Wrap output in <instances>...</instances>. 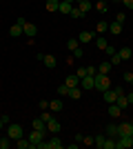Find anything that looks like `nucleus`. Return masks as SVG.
<instances>
[{"label": "nucleus", "instance_id": "f257e3e1", "mask_svg": "<svg viewBox=\"0 0 133 149\" xmlns=\"http://www.w3.org/2000/svg\"><path fill=\"white\" fill-rule=\"evenodd\" d=\"M93 80H95V89L98 91H107L109 87H111V78H109V74H98L93 76Z\"/></svg>", "mask_w": 133, "mask_h": 149}, {"label": "nucleus", "instance_id": "f03ea898", "mask_svg": "<svg viewBox=\"0 0 133 149\" xmlns=\"http://www.w3.org/2000/svg\"><path fill=\"white\" fill-rule=\"evenodd\" d=\"M7 136L11 138L13 143L18 140V138H22L25 136V129L20 127V125H16V123H9V127H7Z\"/></svg>", "mask_w": 133, "mask_h": 149}, {"label": "nucleus", "instance_id": "7ed1b4c3", "mask_svg": "<svg viewBox=\"0 0 133 149\" xmlns=\"http://www.w3.org/2000/svg\"><path fill=\"white\" fill-rule=\"evenodd\" d=\"M47 134H49V131H38V129H31V134H29V143H31V147H38L40 143H42L44 138H47Z\"/></svg>", "mask_w": 133, "mask_h": 149}, {"label": "nucleus", "instance_id": "20e7f679", "mask_svg": "<svg viewBox=\"0 0 133 149\" xmlns=\"http://www.w3.org/2000/svg\"><path fill=\"white\" fill-rule=\"evenodd\" d=\"M102 98H104V102H107V105H113L115 100H118V93L113 91V87H109L107 91H102Z\"/></svg>", "mask_w": 133, "mask_h": 149}, {"label": "nucleus", "instance_id": "39448f33", "mask_svg": "<svg viewBox=\"0 0 133 149\" xmlns=\"http://www.w3.org/2000/svg\"><path fill=\"white\" fill-rule=\"evenodd\" d=\"M22 31H25V36H36V33H38V27H36V25H33V22H27V20H25V22H22Z\"/></svg>", "mask_w": 133, "mask_h": 149}, {"label": "nucleus", "instance_id": "423d86ee", "mask_svg": "<svg viewBox=\"0 0 133 149\" xmlns=\"http://www.w3.org/2000/svg\"><path fill=\"white\" fill-rule=\"evenodd\" d=\"M42 62H44V67H47V69H56V65H58V60H56V56H53V54H44V56H42Z\"/></svg>", "mask_w": 133, "mask_h": 149}, {"label": "nucleus", "instance_id": "0eeeda50", "mask_svg": "<svg viewBox=\"0 0 133 149\" xmlns=\"http://www.w3.org/2000/svg\"><path fill=\"white\" fill-rule=\"evenodd\" d=\"M118 129H120V136H131L133 134V123H127V120H124V123L118 125Z\"/></svg>", "mask_w": 133, "mask_h": 149}, {"label": "nucleus", "instance_id": "6e6552de", "mask_svg": "<svg viewBox=\"0 0 133 149\" xmlns=\"http://www.w3.org/2000/svg\"><path fill=\"white\" fill-rule=\"evenodd\" d=\"M93 38H95V31H82V33L78 36V42H80V45H87V42H91Z\"/></svg>", "mask_w": 133, "mask_h": 149}, {"label": "nucleus", "instance_id": "1a4fd4ad", "mask_svg": "<svg viewBox=\"0 0 133 149\" xmlns=\"http://www.w3.org/2000/svg\"><path fill=\"white\" fill-rule=\"evenodd\" d=\"M80 87H82V89H95L93 76H84V78H80Z\"/></svg>", "mask_w": 133, "mask_h": 149}, {"label": "nucleus", "instance_id": "9d476101", "mask_svg": "<svg viewBox=\"0 0 133 149\" xmlns=\"http://www.w3.org/2000/svg\"><path fill=\"white\" fill-rule=\"evenodd\" d=\"M31 129H38V131H49L47 129V123L42 118H33L31 120Z\"/></svg>", "mask_w": 133, "mask_h": 149}, {"label": "nucleus", "instance_id": "9b49d317", "mask_svg": "<svg viewBox=\"0 0 133 149\" xmlns=\"http://www.w3.org/2000/svg\"><path fill=\"white\" fill-rule=\"evenodd\" d=\"M64 85H67V87H80V78H78V74H69V76H67V80H64Z\"/></svg>", "mask_w": 133, "mask_h": 149}, {"label": "nucleus", "instance_id": "f8f14e48", "mask_svg": "<svg viewBox=\"0 0 133 149\" xmlns=\"http://www.w3.org/2000/svg\"><path fill=\"white\" fill-rule=\"evenodd\" d=\"M122 22H118V20H115V22H109V33H113V36H120L122 33Z\"/></svg>", "mask_w": 133, "mask_h": 149}, {"label": "nucleus", "instance_id": "ddd939ff", "mask_svg": "<svg viewBox=\"0 0 133 149\" xmlns=\"http://www.w3.org/2000/svg\"><path fill=\"white\" fill-rule=\"evenodd\" d=\"M9 36H13V38L25 36V31H22V25H20V22H13V25H11V29H9Z\"/></svg>", "mask_w": 133, "mask_h": 149}, {"label": "nucleus", "instance_id": "4468645a", "mask_svg": "<svg viewBox=\"0 0 133 149\" xmlns=\"http://www.w3.org/2000/svg\"><path fill=\"white\" fill-rule=\"evenodd\" d=\"M60 127H62V125L58 123L56 118H49V120H47V129H49L51 134H58V131H60Z\"/></svg>", "mask_w": 133, "mask_h": 149}, {"label": "nucleus", "instance_id": "2eb2a0df", "mask_svg": "<svg viewBox=\"0 0 133 149\" xmlns=\"http://www.w3.org/2000/svg\"><path fill=\"white\" fill-rule=\"evenodd\" d=\"M71 9H73V5H71V2H67V0H60V7H58V11H60V13L69 16V13H71Z\"/></svg>", "mask_w": 133, "mask_h": 149}, {"label": "nucleus", "instance_id": "dca6fc26", "mask_svg": "<svg viewBox=\"0 0 133 149\" xmlns=\"http://www.w3.org/2000/svg\"><path fill=\"white\" fill-rule=\"evenodd\" d=\"M93 42H95V47H98L100 51H104V49H107V45H109L104 36H95V38H93Z\"/></svg>", "mask_w": 133, "mask_h": 149}, {"label": "nucleus", "instance_id": "f3484780", "mask_svg": "<svg viewBox=\"0 0 133 149\" xmlns=\"http://www.w3.org/2000/svg\"><path fill=\"white\" fill-rule=\"evenodd\" d=\"M82 96V87H69V98L71 100H80Z\"/></svg>", "mask_w": 133, "mask_h": 149}, {"label": "nucleus", "instance_id": "a211bd4d", "mask_svg": "<svg viewBox=\"0 0 133 149\" xmlns=\"http://www.w3.org/2000/svg\"><path fill=\"white\" fill-rule=\"evenodd\" d=\"M115 105L120 107L122 111H124L127 107H131V105H129V100H127V93H122V96H118V100H115Z\"/></svg>", "mask_w": 133, "mask_h": 149}, {"label": "nucleus", "instance_id": "6ab92c4d", "mask_svg": "<svg viewBox=\"0 0 133 149\" xmlns=\"http://www.w3.org/2000/svg\"><path fill=\"white\" fill-rule=\"evenodd\" d=\"M49 109H51V111H62V109H64V107H62V98L51 100V102H49Z\"/></svg>", "mask_w": 133, "mask_h": 149}, {"label": "nucleus", "instance_id": "aec40b11", "mask_svg": "<svg viewBox=\"0 0 133 149\" xmlns=\"http://www.w3.org/2000/svg\"><path fill=\"white\" fill-rule=\"evenodd\" d=\"M109 116H111V118H120V116H122V109L113 102V105H109Z\"/></svg>", "mask_w": 133, "mask_h": 149}, {"label": "nucleus", "instance_id": "412c9836", "mask_svg": "<svg viewBox=\"0 0 133 149\" xmlns=\"http://www.w3.org/2000/svg\"><path fill=\"white\" fill-rule=\"evenodd\" d=\"M109 31V22H104V20H100L98 25H95V33H100V36H104Z\"/></svg>", "mask_w": 133, "mask_h": 149}, {"label": "nucleus", "instance_id": "4be33fe9", "mask_svg": "<svg viewBox=\"0 0 133 149\" xmlns=\"http://www.w3.org/2000/svg\"><path fill=\"white\" fill-rule=\"evenodd\" d=\"M107 136H111V138H118V136H120L118 125H107Z\"/></svg>", "mask_w": 133, "mask_h": 149}, {"label": "nucleus", "instance_id": "5701e85b", "mask_svg": "<svg viewBox=\"0 0 133 149\" xmlns=\"http://www.w3.org/2000/svg\"><path fill=\"white\" fill-rule=\"evenodd\" d=\"M47 11L49 13H53V11H58V7H60V0H47Z\"/></svg>", "mask_w": 133, "mask_h": 149}, {"label": "nucleus", "instance_id": "b1692460", "mask_svg": "<svg viewBox=\"0 0 133 149\" xmlns=\"http://www.w3.org/2000/svg\"><path fill=\"white\" fill-rule=\"evenodd\" d=\"M78 47H80L78 38H69V40H67V51H71V54H73V51H76Z\"/></svg>", "mask_w": 133, "mask_h": 149}, {"label": "nucleus", "instance_id": "393cba45", "mask_svg": "<svg viewBox=\"0 0 133 149\" xmlns=\"http://www.w3.org/2000/svg\"><path fill=\"white\" fill-rule=\"evenodd\" d=\"M118 54H120V58H122V60H131V56H133L131 47H122V49L118 51Z\"/></svg>", "mask_w": 133, "mask_h": 149}, {"label": "nucleus", "instance_id": "a878e982", "mask_svg": "<svg viewBox=\"0 0 133 149\" xmlns=\"http://www.w3.org/2000/svg\"><path fill=\"white\" fill-rule=\"evenodd\" d=\"M16 147H18V149H29V147H31V143H29V138L22 136V138H18V140H16Z\"/></svg>", "mask_w": 133, "mask_h": 149}, {"label": "nucleus", "instance_id": "bb28decb", "mask_svg": "<svg viewBox=\"0 0 133 149\" xmlns=\"http://www.w3.org/2000/svg\"><path fill=\"white\" fill-rule=\"evenodd\" d=\"M80 11L82 13H87V11H91V9H93V2H89V0H82V2H80Z\"/></svg>", "mask_w": 133, "mask_h": 149}, {"label": "nucleus", "instance_id": "cd10ccee", "mask_svg": "<svg viewBox=\"0 0 133 149\" xmlns=\"http://www.w3.org/2000/svg\"><path fill=\"white\" fill-rule=\"evenodd\" d=\"M102 149H115V138L107 136V138H104V145H102Z\"/></svg>", "mask_w": 133, "mask_h": 149}, {"label": "nucleus", "instance_id": "c85d7f7f", "mask_svg": "<svg viewBox=\"0 0 133 149\" xmlns=\"http://www.w3.org/2000/svg\"><path fill=\"white\" fill-rule=\"evenodd\" d=\"M111 67H113V65H111V60H109V62H102L100 67H98V71H100V74H109V71H111Z\"/></svg>", "mask_w": 133, "mask_h": 149}, {"label": "nucleus", "instance_id": "c756f323", "mask_svg": "<svg viewBox=\"0 0 133 149\" xmlns=\"http://www.w3.org/2000/svg\"><path fill=\"white\" fill-rule=\"evenodd\" d=\"M56 91H58V96H60V98H64V96H69V87H67L64 82H62V85H60V87L56 89Z\"/></svg>", "mask_w": 133, "mask_h": 149}, {"label": "nucleus", "instance_id": "7c9ffc66", "mask_svg": "<svg viewBox=\"0 0 133 149\" xmlns=\"http://www.w3.org/2000/svg\"><path fill=\"white\" fill-rule=\"evenodd\" d=\"M93 9H98L100 13H107V2H102V0H98V2L93 5Z\"/></svg>", "mask_w": 133, "mask_h": 149}, {"label": "nucleus", "instance_id": "2f4dec72", "mask_svg": "<svg viewBox=\"0 0 133 149\" xmlns=\"http://www.w3.org/2000/svg\"><path fill=\"white\" fill-rule=\"evenodd\" d=\"M11 147V138L7 136V138H0V149H9Z\"/></svg>", "mask_w": 133, "mask_h": 149}, {"label": "nucleus", "instance_id": "473e14b6", "mask_svg": "<svg viewBox=\"0 0 133 149\" xmlns=\"http://www.w3.org/2000/svg\"><path fill=\"white\" fill-rule=\"evenodd\" d=\"M69 16H71V18H80V16H84V13L82 11H80V7H73V9H71V13H69Z\"/></svg>", "mask_w": 133, "mask_h": 149}, {"label": "nucleus", "instance_id": "72a5a7b5", "mask_svg": "<svg viewBox=\"0 0 133 149\" xmlns=\"http://www.w3.org/2000/svg\"><path fill=\"white\" fill-rule=\"evenodd\" d=\"M82 143H84V147H91V145H95V138L93 136H84Z\"/></svg>", "mask_w": 133, "mask_h": 149}, {"label": "nucleus", "instance_id": "f704fd0d", "mask_svg": "<svg viewBox=\"0 0 133 149\" xmlns=\"http://www.w3.org/2000/svg\"><path fill=\"white\" fill-rule=\"evenodd\" d=\"M120 62H122V58H120V54L115 51L113 56H111V65H120Z\"/></svg>", "mask_w": 133, "mask_h": 149}, {"label": "nucleus", "instance_id": "c9c22d12", "mask_svg": "<svg viewBox=\"0 0 133 149\" xmlns=\"http://www.w3.org/2000/svg\"><path fill=\"white\" fill-rule=\"evenodd\" d=\"M104 138H107V136H95V147H98V149H102V145H104Z\"/></svg>", "mask_w": 133, "mask_h": 149}, {"label": "nucleus", "instance_id": "e433bc0d", "mask_svg": "<svg viewBox=\"0 0 133 149\" xmlns=\"http://www.w3.org/2000/svg\"><path fill=\"white\" fill-rule=\"evenodd\" d=\"M124 82H127V85L133 82V71H124Z\"/></svg>", "mask_w": 133, "mask_h": 149}, {"label": "nucleus", "instance_id": "4c0bfd02", "mask_svg": "<svg viewBox=\"0 0 133 149\" xmlns=\"http://www.w3.org/2000/svg\"><path fill=\"white\" fill-rule=\"evenodd\" d=\"M104 54H107V56H113V54H115V47H113V45H107Z\"/></svg>", "mask_w": 133, "mask_h": 149}, {"label": "nucleus", "instance_id": "58836bf2", "mask_svg": "<svg viewBox=\"0 0 133 149\" xmlns=\"http://www.w3.org/2000/svg\"><path fill=\"white\" fill-rule=\"evenodd\" d=\"M82 56H84V49H82V47H78V49L73 51V58H82Z\"/></svg>", "mask_w": 133, "mask_h": 149}, {"label": "nucleus", "instance_id": "ea45409f", "mask_svg": "<svg viewBox=\"0 0 133 149\" xmlns=\"http://www.w3.org/2000/svg\"><path fill=\"white\" fill-rule=\"evenodd\" d=\"M38 107L42 109V111H44V109H49V100H40V102H38Z\"/></svg>", "mask_w": 133, "mask_h": 149}, {"label": "nucleus", "instance_id": "a19ab883", "mask_svg": "<svg viewBox=\"0 0 133 149\" xmlns=\"http://www.w3.org/2000/svg\"><path fill=\"white\" fill-rule=\"evenodd\" d=\"M0 120H2V123H5V125H9V123H11V118H9L7 113H2V116H0Z\"/></svg>", "mask_w": 133, "mask_h": 149}, {"label": "nucleus", "instance_id": "79ce46f5", "mask_svg": "<svg viewBox=\"0 0 133 149\" xmlns=\"http://www.w3.org/2000/svg\"><path fill=\"white\" fill-rule=\"evenodd\" d=\"M115 20H118V22H122V25H124V20H127V16H124V13H118V18H115Z\"/></svg>", "mask_w": 133, "mask_h": 149}, {"label": "nucleus", "instance_id": "37998d69", "mask_svg": "<svg viewBox=\"0 0 133 149\" xmlns=\"http://www.w3.org/2000/svg\"><path fill=\"white\" fill-rule=\"evenodd\" d=\"M122 2H124V7H127V9H133V0H122Z\"/></svg>", "mask_w": 133, "mask_h": 149}, {"label": "nucleus", "instance_id": "c03bdc74", "mask_svg": "<svg viewBox=\"0 0 133 149\" xmlns=\"http://www.w3.org/2000/svg\"><path fill=\"white\" fill-rule=\"evenodd\" d=\"M127 100H129V105L133 107V91H131V93H127Z\"/></svg>", "mask_w": 133, "mask_h": 149}, {"label": "nucleus", "instance_id": "a18cd8bd", "mask_svg": "<svg viewBox=\"0 0 133 149\" xmlns=\"http://www.w3.org/2000/svg\"><path fill=\"white\" fill-rule=\"evenodd\" d=\"M73 2H76V5H80V2H82V0H73Z\"/></svg>", "mask_w": 133, "mask_h": 149}, {"label": "nucleus", "instance_id": "49530a36", "mask_svg": "<svg viewBox=\"0 0 133 149\" xmlns=\"http://www.w3.org/2000/svg\"><path fill=\"white\" fill-rule=\"evenodd\" d=\"M2 125H5V123H2V120H0V129H2Z\"/></svg>", "mask_w": 133, "mask_h": 149}, {"label": "nucleus", "instance_id": "de8ad7c7", "mask_svg": "<svg viewBox=\"0 0 133 149\" xmlns=\"http://www.w3.org/2000/svg\"><path fill=\"white\" fill-rule=\"evenodd\" d=\"M67 2H71V5H73V0H67Z\"/></svg>", "mask_w": 133, "mask_h": 149}, {"label": "nucleus", "instance_id": "09e8293b", "mask_svg": "<svg viewBox=\"0 0 133 149\" xmlns=\"http://www.w3.org/2000/svg\"><path fill=\"white\" fill-rule=\"evenodd\" d=\"M115 2H122V0H115Z\"/></svg>", "mask_w": 133, "mask_h": 149}, {"label": "nucleus", "instance_id": "8fccbe9b", "mask_svg": "<svg viewBox=\"0 0 133 149\" xmlns=\"http://www.w3.org/2000/svg\"><path fill=\"white\" fill-rule=\"evenodd\" d=\"M102 2H107V0H102Z\"/></svg>", "mask_w": 133, "mask_h": 149}, {"label": "nucleus", "instance_id": "3c124183", "mask_svg": "<svg viewBox=\"0 0 133 149\" xmlns=\"http://www.w3.org/2000/svg\"><path fill=\"white\" fill-rule=\"evenodd\" d=\"M131 147H133V145H131Z\"/></svg>", "mask_w": 133, "mask_h": 149}, {"label": "nucleus", "instance_id": "603ef678", "mask_svg": "<svg viewBox=\"0 0 133 149\" xmlns=\"http://www.w3.org/2000/svg\"><path fill=\"white\" fill-rule=\"evenodd\" d=\"M131 85H133V82H131Z\"/></svg>", "mask_w": 133, "mask_h": 149}]
</instances>
